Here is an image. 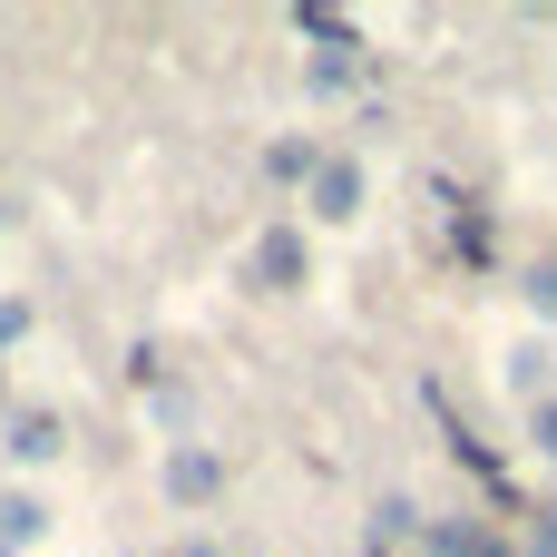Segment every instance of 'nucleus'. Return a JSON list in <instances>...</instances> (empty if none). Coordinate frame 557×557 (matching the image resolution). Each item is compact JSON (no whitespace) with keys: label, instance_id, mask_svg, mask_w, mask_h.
Instances as JSON below:
<instances>
[{"label":"nucleus","instance_id":"f257e3e1","mask_svg":"<svg viewBox=\"0 0 557 557\" xmlns=\"http://www.w3.org/2000/svg\"><path fill=\"white\" fill-rule=\"evenodd\" d=\"M313 284V235L294 215H274L255 245H245V294H304Z\"/></svg>","mask_w":557,"mask_h":557},{"label":"nucleus","instance_id":"6e6552de","mask_svg":"<svg viewBox=\"0 0 557 557\" xmlns=\"http://www.w3.org/2000/svg\"><path fill=\"white\" fill-rule=\"evenodd\" d=\"M323 157H333L323 137H304V127H284V137H264V186H284V196H304Z\"/></svg>","mask_w":557,"mask_h":557},{"label":"nucleus","instance_id":"dca6fc26","mask_svg":"<svg viewBox=\"0 0 557 557\" xmlns=\"http://www.w3.org/2000/svg\"><path fill=\"white\" fill-rule=\"evenodd\" d=\"M352 137H362V147H382V137H392V108H382V98H362V117H352Z\"/></svg>","mask_w":557,"mask_h":557},{"label":"nucleus","instance_id":"9d476101","mask_svg":"<svg viewBox=\"0 0 557 557\" xmlns=\"http://www.w3.org/2000/svg\"><path fill=\"white\" fill-rule=\"evenodd\" d=\"M294 29H304L313 49H352V59H362V20H343V10H323V0H304Z\"/></svg>","mask_w":557,"mask_h":557},{"label":"nucleus","instance_id":"0eeeda50","mask_svg":"<svg viewBox=\"0 0 557 557\" xmlns=\"http://www.w3.org/2000/svg\"><path fill=\"white\" fill-rule=\"evenodd\" d=\"M49 529H59V509H49L29 480H20V490H0V557H29Z\"/></svg>","mask_w":557,"mask_h":557},{"label":"nucleus","instance_id":"a211bd4d","mask_svg":"<svg viewBox=\"0 0 557 557\" xmlns=\"http://www.w3.org/2000/svg\"><path fill=\"white\" fill-rule=\"evenodd\" d=\"M0 411H10V392H0Z\"/></svg>","mask_w":557,"mask_h":557},{"label":"nucleus","instance_id":"2eb2a0df","mask_svg":"<svg viewBox=\"0 0 557 557\" xmlns=\"http://www.w3.org/2000/svg\"><path fill=\"white\" fill-rule=\"evenodd\" d=\"M529 450L557 460V392H548V401H529Z\"/></svg>","mask_w":557,"mask_h":557},{"label":"nucleus","instance_id":"7ed1b4c3","mask_svg":"<svg viewBox=\"0 0 557 557\" xmlns=\"http://www.w3.org/2000/svg\"><path fill=\"white\" fill-rule=\"evenodd\" d=\"M157 490H166V509H215L225 499V460L206 450V441H166V460H157Z\"/></svg>","mask_w":557,"mask_h":557},{"label":"nucleus","instance_id":"ddd939ff","mask_svg":"<svg viewBox=\"0 0 557 557\" xmlns=\"http://www.w3.org/2000/svg\"><path fill=\"white\" fill-rule=\"evenodd\" d=\"M519 557H557V490L519 509Z\"/></svg>","mask_w":557,"mask_h":557},{"label":"nucleus","instance_id":"20e7f679","mask_svg":"<svg viewBox=\"0 0 557 557\" xmlns=\"http://www.w3.org/2000/svg\"><path fill=\"white\" fill-rule=\"evenodd\" d=\"M362 206H372V176H362V157L333 147V157L313 166V186H304V215H313V225H352Z\"/></svg>","mask_w":557,"mask_h":557},{"label":"nucleus","instance_id":"f3484780","mask_svg":"<svg viewBox=\"0 0 557 557\" xmlns=\"http://www.w3.org/2000/svg\"><path fill=\"white\" fill-rule=\"evenodd\" d=\"M166 557H225V548H215L206 529H186V539H176V548H166Z\"/></svg>","mask_w":557,"mask_h":557},{"label":"nucleus","instance_id":"1a4fd4ad","mask_svg":"<svg viewBox=\"0 0 557 557\" xmlns=\"http://www.w3.org/2000/svg\"><path fill=\"white\" fill-rule=\"evenodd\" d=\"M421 529H431V509H421V499H401V490H392V499H372V548H382V557L421 548Z\"/></svg>","mask_w":557,"mask_h":557},{"label":"nucleus","instance_id":"39448f33","mask_svg":"<svg viewBox=\"0 0 557 557\" xmlns=\"http://www.w3.org/2000/svg\"><path fill=\"white\" fill-rule=\"evenodd\" d=\"M421 557H519V539L499 519H470V509H431L421 529Z\"/></svg>","mask_w":557,"mask_h":557},{"label":"nucleus","instance_id":"aec40b11","mask_svg":"<svg viewBox=\"0 0 557 557\" xmlns=\"http://www.w3.org/2000/svg\"><path fill=\"white\" fill-rule=\"evenodd\" d=\"M411 557H421V548H411Z\"/></svg>","mask_w":557,"mask_h":557},{"label":"nucleus","instance_id":"f03ea898","mask_svg":"<svg viewBox=\"0 0 557 557\" xmlns=\"http://www.w3.org/2000/svg\"><path fill=\"white\" fill-rule=\"evenodd\" d=\"M0 460H10V470L69 460V411H59V401H10V411H0Z\"/></svg>","mask_w":557,"mask_h":557},{"label":"nucleus","instance_id":"6ab92c4d","mask_svg":"<svg viewBox=\"0 0 557 557\" xmlns=\"http://www.w3.org/2000/svg\"><path fill=\"white\" fill-rule=\"evenodd\" d=\"M362 557H382V548H362Z\"/></svg>","mask_w":557,"mask_h":557},{"label":"nucleus","instance_id":"f8f14e48","mask_svg":"<svg viewBox=\"0 0 557 557\" xmlns=\"http://www.w3.org/2000/svg\"><path fill=\"white\" fill-rule=\"evenodd\" d=\"M519 304H529L539 323H557V255H529V264H519Z\"/></svg>","mask_w":557,"mask_h":557},{"label":"nucleus","instance_id":"9b49d317","mask_svg":"<svg viewBox=\"0 0 557 557\" xmlns=\"http://www.w3.org/2000/svg\"><path fill=\"white\" fill-rule=\"evenodd\" d=\"M304 88H313V98H352V88H362V59H352V49H313V59H304Z\"/></svg>","mask_w":557,"mask_h":557},{"label":"nucleus","instance_id":"4468645a","mask_svg":"<svg viewBox=\"0 0 557 557\" xmlns=\"http://www.w3.org/2000/svg\"><path fill=\"white\" fill-rule=\"evenodd\" d=\"M29 333H39V304H29V294H0V362H10Z\"/></svg>","mask_w":557,"mask_h":557},{"label":"nucleus","instance_id":"423d86ee","mask_svg":"<svg viewBox=\"0 0 557 557\" xmlns=\"http://www.w3.org/2000/svg\"><path fill=\"white\" fill-rule=\"evenodd\" d=\"M499 382H509V401H548L557 392V343L548 333H519V343L499 352Z\"/></svg>","mask_w":557,"mask_h":557}]
</instances>
